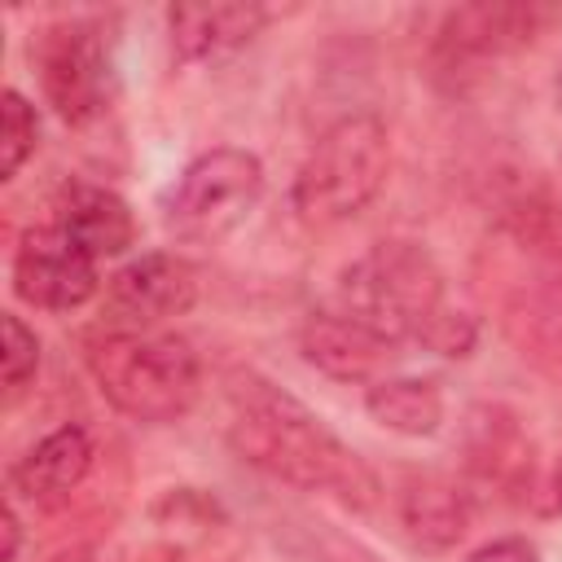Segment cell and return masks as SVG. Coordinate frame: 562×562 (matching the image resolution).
I'll use <instances>...</instances> for the list:
<instances>
[{"instance_id":"e0dca14e","label":"cell","mask_w":562,"mask_h":562,"mask_svg":"<svg viewBox=\"0 0 562 562\" xmlns=\"http://www.w3.org/2000/svg\"><path fill=\"white\" fill-rule=\"evenodd\" d=\"M0 329H4V386L9 391H22L35 378V369H40V338L13 312H4Z\"/></svg>"},{"instance_id":"44dd1931","label":"cell","mask_w":562,"mask_h":562,"mask_svg":"<svg viewBox=\"0 0 562 562\" xmlns=\"http://www.w3.org/2000/svg\"><path fill=\"white\" fill-rule=\"evenodd\" d=\"M558 101H562V66H558Z\"/></svg>"},{"instance_id":"4fadbf2b","label":"cell","mask_w":562,"mask_h":562,"mask_svg":"<svg viewBox=\"0 0 562 562\" xmlns=\"http://www.w3.org/2000/svg\"><path fill=\"white\" fill-rule=\"evenodd\" d=\"M57 224L92 255V259H110L123 255L136 241V220L132 206L101 184H70L57 211Z\"/></svg>"},{"instance_id":"ffe728a7","label":"cell","mask_w":562,"mask_h":562,"mask_svg":"<svg viewBox=\"0 0 562 562\" xmlns=\"http://www.w3.org/2000/svg\"><path fill=\"white\" fill-rule=\"evenodd\" d=\"M558 501H562V461H558Z\"/></svg>"},{"instance_id":"277c9868","label":"cell","mask_w":562,"mask_h":562,"mask_svg":"<svg viewBox=\"0 0 562 562\" xmlns=\"http://www.w3.org/2000/svg\"><path fill=\"white\" fill-rule=\"evenodd\" d=\"M386 171H391V145L382 119L342 114L307 149L294 176V211L316 228L342 224L382 193Z\"/></svg>"},{"instance_id":"5b68a950","label":"cell","mask_w":562,"mask_h":562,"mask_svg":"<svg viewBox=\"0 0 562 562\" xmlns=\"http://www.w3.org/2000/svg\"><path fill=\"white\" fill-rule=\"evenodd\" d=\"M263 198V162L250 149L220 145L193 158L162 202V224L180 241H220L246 224Z\"/></svg>"},{"instance_id":"7c38bea8","label":"cell","mask_w":562,"mask_h":562,"mask_svg":"<svg viewBox=\"0 0 562 562\" xmlns=\"http://www.w3.org/2000/svg\"><path fill=\"white\" fill-rule=\"evenodd\" d=\"M88 470H92L88 430L83 426H57L13 465V492H22L31 501H61L88 479Z\"/></svg>"},{"instance_id":"ac0fdd59","label":"cell","mask_w":562,"mask_h":562,"mask_svg":"<svg viewBox=\"0 0 562 562\" xmlns=\"http://www.w3.org/2000/svg\"><path fill=\"white\" fill-rule=\"evenodd\" d=\"M465 562H540V549L522 536H505V540H492V544L474 549Z\"/></svg>"},{"instance_id":"9a60e30c","label":"cell","mask_w":562,"mask_h":562,"mask_svg":"<svg viewBox=\"0 0 562 562\" xmlns=\"http://www.w3.org/2000/svg\"><path fill=\"white\" fill-rule=\"evenodd\" d=\"M369 417L404 439H426L443 422V391L435 378H378L364 395Z\"/></svg>"},{"instance_id":"8992f818","label":"cell","mask_w":562,"mask_h":562,"mask_svg":"<svg viewBox=\"0 0 562 562\" xmlns=\"http://www.w3.org/2000/svg\"><path fill=\"white\" fill-rule=\"evenodd\" d=\"M31 61L40 70L48 105L66 123L83 127L110 110L114 57L97 22H57L40 31V40L31 44Z\"/></svg>"},{"instance_id":"ba28073f","label":"cell","mask_w":562,"mask_h":562,"mask_svg":"<svg viewBox=\"0 0 562 562\" xmlns=\"http://www.w3.org/2000/svg\"><path fill=\"white\" fill-rule=\"evenodd\" d=\"M198 299V272L189 259L149 250L123 263L105 285V312L123 329H154L158 321L184 316Z\"/></svg>"},{"instance_id":"3957f363","label":"cell","mask_w":562,"mask_h":562,"mask_svg":"<svg viewBox=\"0 0 562 562\" xmlns=\"http://www.w3.org/2000/svg\"><path fill=\"white\" fill-rule=\"evenodd\" d=\"M97 391L132 422L167 426L198 404L202 364L198 351L176 334L119 329L88 351Z\"/></svg>"},{"instance_id":"5bb4252c","label":"cell","mask_w":562,"mask_h":562,"mask_svg":"<svg viewBox=\"0 0 562 562\" xmlns=\"http://www.w3.org/2000/svg\"><path fill=\"white\" fill-rule=\"evenodd\" d=\"M400 518L417 544L448 549L465 536V522H470L465 492L439 474H413L400 492Z\"/></svg>"},{"instance_id":"d6986e66","label":"cell","mask_w":562,"mask_h":562,"mask_svg":"<svg viewBox=\"0 0 562 562\" xmlns=\"http://www.w3.org/2000/svg\"><path fill=\"white\" fill-rule=\"evenodd\" d=\"M18 544H22V518L13 509V501L4 505V549H0V562H18Z\"/></svg>"},{"instance_id":"6da1fadb","label":"cell","mask_w":562,"mask_h":562,"mask_svg":"<svg viewBox=\"0 0 562 562\" xmlns=\"http://www.w3.org/2000/svg\"><path fill=\"white\" fill-rule=\"evenodd\" d=\"M228 443L255 470L303 492H329L351 509L378 501V474L307 404L263 378H246L233 391Z\"/></svg>"},{"instance_id":"30bf717a","label":"cell","mask_w":562,"mask_h":562,"mask_svg":"<svg viewBox=\"0 0 562 562\" xmlns=\"http://www.w3.org/2000/svg\"><path fill=\"white\" fill-rule=\"evenodd\" d=\"M544 26V13L536 4H465L452 9L443 31H439V48L448 53V61H487L501 53H514L522 44H531Z\"/></svg>"},{"instance_id":"52a82bcc","label":"cell","mask_w":562,"mask_h":562,"mask_svg":"<svg viewBox=\"0 0 562 562\" xmlns=\"http://www.w3.org/2000/svg\"><path fill=\"white\" fill-rule=\"evenodd\" d=\"M97 259L61 228V224H40L26 228L13 255V290L31 307L44 312H70L83 307L97 294Z\"/></svg>"},{"instance_id":"2e32d148","label":"cell","mask_w":562,"mask_h":562,"mask_svg":"<svg viewBox=\"0 0 562 562\" xmlns=\"http://www.w3.org/2000/svg\"><path fill=\"white\" fill-rule=\"evenodd\" d=\"M4 140H0V180H13L22 171V162L35 154L40 145V119L31 110V101L18 88H4Z\"/></svg>"},{"instance_id":"7a4b0ae2","label":"cell","mask_w":562,"mask_h":562,"mask_svg":"<svg viewBox=\"0 0 562 562\" xmlns=\"http://www.w3.org/2000/svg\"><path fill=\"white\" fill-rule=\"evenodd\" d=\"M338 307L386 342H422L439 356L474 347V321L448 307L443 272L417 241H378L338 277Z\"/></svg>"},{"instance_id":"8fae6325","label":"cell","mask_w":562,"mask_h":562,"mask_svg":"<svg viewBox=\"0 0 562 562\" xmlns=\"http://www.w3.org/2000/svg\"><path fill=\"white\" fill-rule=\"evenodd\" d=\"M268 22L263 4H171V48L180 61H211L250 44Z\"/></svg>"},{"instance_id":"9c48e42d","label":"cell","mask_w":562,"mask_h":562,"mask_svg":"<svg viewBox=\"0 0 562 562\" xmlns=\"http://www.w3.org/2000/svg\"><path fill=\"white\" fill-rule=\"evenodd\" d=\"M299 351L325 378L369 382V378L382 373V364H391L395 342H386L382 334H373L369 325H360L356 316H347L342 307H325V312H312L303 321Z\"/></svg>"}]
</instances>
